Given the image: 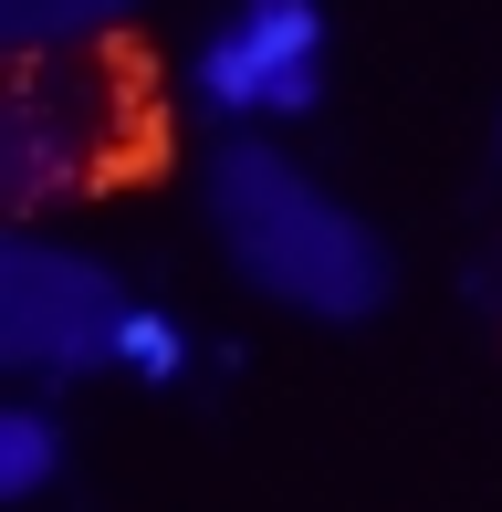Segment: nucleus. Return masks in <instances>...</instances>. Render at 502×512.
I'll return each mask as SVG.
<instances>
[{
    "label": "nucleus",
    "mask_w": 502,
    "mask_h": 512,
    "mask_svg": "<svg viewBox=\"0 0 502 512\" xmlns=\"http://www.w3.org/2000/svg\"><path fill=\"white\" fill-rule=\"evenodd\" d=\"M116 356L136 366V377H178V356H189V345H178V324H168V314H126Z\"/></svg>",
    "instance_id": "nucleus-7"
},
{
    "label": "nucleus",
    "mask_w": 502,
    "mask_h": 512,
    "mask_svg": "<svg viewBox=\"0 0 502 512\" xmlns=\"http://www.w3.org/2000/svg\"><path fill=\"white\" fill-rule=\"evenodd\" d=\"M0 178H11V199H53L63 178H84V126H63L53 95H11V115H0Z\"/></svg>",
    "instance_id": "nucleus-4"
},
{
    "label": "nucleus",
    "mask_w": 502,
    "mask_h": 512,
    "mask_svg": "<svg viewBox=\"0 0 502 512\" xmlns=\"http://www.w3.org/2000/svg\"><path fill=\"white\" fill-rule=\"evenodd\" d=\"M210 220H220V241H231V262L272 293V304H293V314L356 324V314L387 304L377 230L356 220V209H335L272 147H220L210 157Z\"/></svg>",
    "instance_id": "nucleus-1"
},
{
    "label": "nucleus",
    "mask_w": 502,
    "mask_h": 512,
    "mask_svg": "<svg viewBox=\"0 0 502 512\" xmlns=\"http://www.w3.org/2000/svg\"><path fill=\"white\" fill-rule=\"evenodd\" d=\"M126 314L136 304L95 262L42 251V241H0V356L21 377H84L95 356H116Z\"/></svg>",
    "instance_id": "nucleus-2"
},
{
    "label": "nucleus",
    "mask_w": 502,
    "mask_h": 512,
    "mask_svg": "<svg viewBox=\"0 0 502 512\" xmlns=\"http://www.w3.org/2000/svg\"><path fill=\"white\" fill-rule=\"evenodd\" d=\"M42 481H53V418L11 408L0 418V492H42Z\"/></svg>",
    "instance_id": "nucleus-6"
},
{
    "label": "nucleus",
    "mask_w": 502,
    "mask_h": 512,
    "mask_svg": "<svg viewBox=\"0 0 502 512\" xmlns=\"http://www.w3.org/2000/svg\"><path fill=\"white\" fill-rule=\"evenodd\" d=\"M116 11H136V0H0V32H11V53H53V42L105 32Z\"/></svg>",
    "instance_id": "nucleus-5"
},
{
    "label": "nucleus",
    "mask_w": 502,
    "mask_h": 512,
    "mask_svg": "<svg viewBox=\"0 0 502 512\" xmlns=\"http://www.w3.org/2000/svg\"><path fill=\"white\" fill-rule=\"evenodd\" d=\"M314 53H325V21L314 0H241L231 32L199 53V95L231 115H304L314 105Z\"/></svg>",
    "instance_id": "nucleus-3"
}]
</instances>
